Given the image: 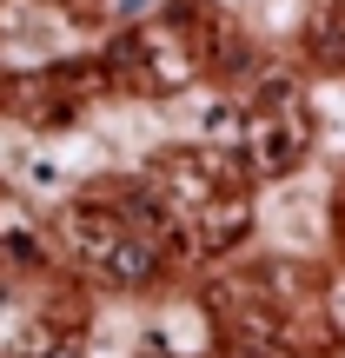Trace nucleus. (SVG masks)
Wrapping results in <instances>:
<instances>
[{"instance_id": "nucleus-1", "label": "nucleus", "mask_w": 345, "mask_h": 358, "mask_svg": "<svg viewBox=\"0 0 345 358\" xmlns=\"http://www.w3.org/2000/svg\"><path fill=\"white\" fill-rule=\"evenodd\" d=\"M299 140H306V133H299L293 120H259V127H253V166L259 173H286L299 153H306Z\"/></svg>"}, {"instance_id": "nucleus-2", "label": "nucleus", "mask_w": 345, "mask_h": 358, "mask_svg": "<svg viewBox=\"0 0 345 358\" xmlns=\"http://www.w3.org/2000/svg\"><path fill=\"white\" fill-rule=\"evenodd\" d=\"M40 358H80V345H73V338H60V345H47Z\"/></svg>"}]
</instances>
